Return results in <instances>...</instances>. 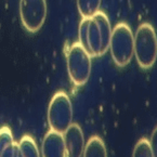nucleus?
Listing matches in <instances>:
<instances>
[{
    "label": "nucleus",
    "mask_w": 157,
    "mask_h": 157,
    "mask_svg": "<svg viewBox=\"0 0 157 157\" xmlns=\"http://www.w3.org/2000/svg\"><path fill=\"white\" fill-rule=\"evenodd\" d=\"M134 56L143 69L154 65L157 59V36L150 23H142L134 34Z\"/></svg>",
    "instance_id": "nucleus-3"
},
{
    "label": "nucleus",
    "mask_w": 157,
    "mask_h": 157,
    "mask_svg": "<svg viewBox=\"0 0 157 157\" xmlns=\"http://www.w3.org/2000/svg\"><path fill=\"white\" fill-rule=\"evenodd\" d=\"M132 157H154L147 139L143 138L136 142L132 152Z\"/></svg>",
    "instance_id": "nucleus-13"
},
{
    "label": "nucleus",
    "mask_w": 157,
    "mask_h": 157,
    "mask_svg": "<svg viewBox=\"0 0 157 157\" xmlns=\"http://www.w3.org/2000/svg\"><path fill=\"white\" fill-rule=\"evenodd\" d=\"M66 65L69 78L76 87L83 86L89 80L91 56L79 42H75L68 48L66 52Z\"/></svg>",
    "instance_id": "nucleus-5"
},
{
    "label": "nucleus",
    "mask_w": 157,
    "mask_h": 157,
    "mask_svg": "<svg viewBox=\"0 0 157 157\" xmlns=\"http://www.w3.org/2000/svg\"><path fill=\"white\" fill-rule=\"evenodd\" d=\"M82 157H107L106 146L99 136H92L87 141Z\"/></svg>",
    "instance_id": "nucleus-10"
},
{
    "label": "nucleus",
    "mask_w": 157,
    "mask_h": 157,
    "mask_svg": "<svg viewBox=\"0 0 157 157\" xmlns=\"http://www.w3.org/2000/svg\"><path fill=\"white\" fill-rule=\"evenodd\" d=\"M63 138L66 150V157H82L86 142L82 129L78 124L73 123L69 126L63 133Z\"/></svg>",
    "instance_id": "nucleus-7"
},
{
    "label": "nucleus",
    "mask_w": 157,
    "mask_h": 157,
    "mask_svg": "<svg viewBox=\"0 0 157 157\" xmlns=\"http://www.w3.org/2000/svg\"><path fill=\"white\" fill-rule=\"evenodd\" d=\"M109 49L117 66L124 67L129 64L134 56V35L128 24L121 22L112 29Z\"/></svg>",
    "instance_id": "nucleus-2"
},
{
    "label": "nucleus",
    "mask_w": 157,
    "mask_h": 157,
    "mask_svg": "<svg viewBox=\"0 0 157 157\" xmlns=\"http://www.w3.org/2000/svg\"><path fill=\"white\" fill-rule=\"evenodd\" d=\"M73 124V105L64 91H58L48 106V125L50 130L64 133Z\"/></svg>",
    "instance_id": "nucleus-4"
},
{
    "label": "nucleus",
    "mask_w": 157,
    "mask_h": 157,
    "mask_svg": "<svg viewBox=\"0 0 157 157\" xmlns=\"http://www.w3.org/2000/svg\"><path fill=\"white\" fill-rule=\"evenodd\" d=\"M17 143L14 141L13 134L9 127L0 128V157H17Z\"/></svg>",
    "instance_id": "nucleus-9"
},
{
    "label": "nucleus",
    "mask_w": 157,
    "mask_h": 157,
    "mask_svg": "<svg viewBox=\"0 0 157 157\" xmlns=\"http://www.w3.org/2000/svg\"><path fill=\"white\" fill-rule=\"evenodd\" d=\"M112 29L106 14L98 11L91 17H83L81 20L78 30V42L91 58L102 56L109 48Z\"/></svg>",
    "instance_id": "nucleus-1"
},
{
    "label": "nucleus",
    "mask_w": 157,
    "mask_h": 157,
    "mask_svg": "<svg viewBox=\"0 0 157 157\" xmlns=\"http://www.w3.org/2000/svg\"><path fill=\"white\" fill-rule=\"evenodd\" d=\"M20 17L24 28L29 33H37L47 17L46 0H21Z\"/></svg>",
    "instance_id": "nucleus-6"
},
{
    "label": "nucleus",
    "mask_w": 157,
    "mask_h": 157,
    "mask_svg": "<svg viewBox=\"0 0 157 157\" xmlns=\"http://www.w3.org/2000/svg\"><path fill=\"white\" fill-rule=\"evenodd\" d=\"M17 157H41L37 144L33 136L25 134L17 143Z\"/></svg>",
    "instance_id": "nucleus-11"
},
{
    "label": "nucleus",
    "mask_w": 157,
    "mask_h": 157,
    "mask_svg": "<svg viewBox=\"0 0 157 157\" xmlns=\"http://www.w3.org/2000/svg\"><path fill=\"white\" fill-rule=\"evenodd\" d=\"M102 0H77V8L83 17H91L100 11Z\"/></svg>",
    "instance_id": "nucleus-12"
},
{
    "label": "nucleus",
    "mask_w": 157,
    "mask_h": 157,
    "mask_svg": "<svg viewBox=\"0 0 157 157\" xmlns=\"http://www.w3.org/2000/svg\"><path fill=\"white\" fill-rule=\"evenodd\" d=\"M148 141H150V145H151V148H152L153 156L157 157V127L154 129L152 136H151V139Z\"/></svg>",
    "instance_id": "nucleus-14"
},
{
    "label": "nucleus",
    "mask_w": 157,
    "mask_h": 157,
    "mask_svg": "<svg viewBox=\"0 0 157 157\" xmlns=\"http://www.w3.org/2000/svg\"><path fill=\"white\" fill-rule=\"evenodd\" d=\"M41 157H66L62 133L49 130L41 143Z\"/></svg>",
    "instance_id": "nucleus-8"
}]
</instances>
